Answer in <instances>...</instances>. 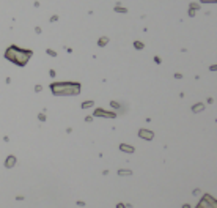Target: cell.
I'll return each mask as SVG.
<instances>
[{"label": "cell", "mask_w": 217, "mask_h": 208, "mask_svg": "<svg viewBox=\"0 0 217 208\" xmlns=\"http://www.w3.org/2000/svg\"><path fill=\"white\" fill-rule=\"evenodd\" d=\"M33 52L30 49H21L18 46H10L5 52V58L10 60L11 63L18 65V66H25L29 63V60L32 58Z\"/></svg>", "instance_id": "obj_1"}, {"label": "cell", "mask_w": 217, "mask_h": 208, "mask_svg": "<svg viewBox=\"0 0 217 208\" xmlns=\"http://www.w3.org/2000/svg\"><path fill=\"white\" fill-rule=\"evenodd\" d=\"M51 90L57 96H74L80 93V84H77V82H55L51 85Z\"/></svg>", "instance_id": "obj_2"}, {"label": "cell", "mask_w": 217, "mask_h": 208, "mask_svg": "<svg viewBox=\"0 0 217 208\" xmlns=\"http://www.w3.org/2000/svg\"><path fill=\"white\" fill-rule=\"evenodd\" d=\"M197 208H217V202L213 195H209V194H204L203 195V199L198 202V205Z\"/></svg>", "instance_id": "obj_3"}, {"label": "cell", "mask_w": 217, "mask_h": 208, "mask_svg": "<svg viewBox=\"0 0 217 208\" xmlns=\"http://www.w3.org/2000/svg\"><path fill=\"white\" fill-rule=\"evenodd\" d=\"M93 115L94 117H102V118H115L116 112H109V111H104V109H96Z\"/></svg>", "instance_id": "obj_4"}, {"label": "cell", "mask_w": 217, "mask_h": 208, "mask_svg": "<svg viewBox=\"0 0 217 208\" xmlns=\"http://www.w3.org/2000/svg\"><path fill=\"white\" fill-rule=\"evenodd\" d=\"M138 137H140V139H145V140H153L154 133H153V131H149V129L142 128V129H138Z\"/></svg>", "instance_id": "obj_5"}, {"label": "cell", "mask_w": 217, "mask_h": 208, "mask_svg": "<svg viewBox=\"0 0 217 208\" xmlns=\"http://www.w3.org/2000/svg\"><path fill=\"white\" fill-rule=\"evenodd\" d=\"M14 166H16V158L14 156H8L7 161H5V167L11 169V167H14Z\"/></svg>", "instance_id": "obj_6"}, {"label": "cell", "mask_w": 217, "mask_h": 208, "mask_svg": "<svg viewBox=\"0 0 217 208\" xmlns=\"http://www.w3.org/2000/svg\"><path fill=\"white\" fill-rule=\"evenodd\" d=\"M120 150L124 151V153H134V151H135V148H134L132 145H126V144H121V145H120Z\"/></svg>", "instance_id": "obj_7"}, {"label": "cell", "mask_w": 217, "mask_h": 208, "mask_svg": "<svg viewBox=\"0 0 217 208\" xmlns=\"http://www.w3.org/2000/svg\"><path fill=\"white\" fill-rule=\"evenodd\" d=\"M203 109H204L203 104H202V103H197V104H193V106H192V112L197 114V112H202Z\"/></svg>", "instance_id": "obj_8"}, {"label": "cell", "mask_w": 217, "mask_h": 208, "mask_svg": "<svg viewBox=\"0 0 217 208\" xmlns=\"http://www.w3.org/2000/svg\"><path fill=\"white\" fill-rule=\"evenodd\" d=\"M109 43V38L107 36H102V38H99L98 40V46H101V47H104L105 44Z\"/></svg>", "instance_id": "obj_9"}, {"label": "cell", "mask_w": 217, "mask_h": 208, "mask_svg": "<svg viewBox=\"0 0 217 208\" xmlns=\"http://www.w3.org/2000/svg\"><path fill=\"white\" fill-rule=\"evenodd\" d=\"M118 175H121V177H124V175H132V170H124V169H121V170H118Z\"/></svg>", "instance_id": "obj_10"}, {"label": "cell", "mask_w": 217, "mask_h": 208, "mask_svg": "<svg viewBox=\"0 0 217 208\" xmlns=\"http://www.w3.org/2000/svg\"><path fill=\"white\" fill-rule=\"evenodd\" d=\"M110 106H112V107H115L116 111H123V107H121V106H120V104L116 103V101H110Z\"/></svg>", "instance_id": "obj_11"}, {"label": "cell", "mask_w": 217, "mask_h": 208, "mask_svg": "<svg viewBox=\"0 0 217 208\" xmlns=\"http://www.w3.org/2000/svg\"><path fill=\"white\" fill-rule=\"evenodd\" d=\"M134 47L138 49V51H142V49L145 47V44H143V43H140V41H135V43H134Z\"/></svg>", "instance_id": "obj_12"}, {"label": "cell", "mask_w": 217, "mask_h": 208, "mask_svg": "<svg viewBox=\"0 0 217 208\" xmlns=\"http://www.w3.org/2000/svg\"><path fill=\"white\" fill-rule=\"evenodd\" d=\"M115 11H118V13H127V10L123 8V7H120V5H116V7H115Z\"/></svg>", "instance_id": "obj_13"}, {"label": "cell", "mask_w": 217, "mask_h": 208, "mask_svg": "<svg viewBox=\"0 0 217 208\" xmlns=\"http://www.w3.org/2000/svg\"><path fill=\"white\" fill-rule=\"evenodd\" d=\"M93 106V101H85L82 104V109H87V107H91Z\"/></svg>", "instance_id": "obj_14"}, {"label": "cell", "mask_w": 217, "mask_h": 208, "mask_svg": "<svg viewBox=\"0 0 217 208\" xmlns=\"http://www.w3.org/2000/svg\"><path fill=\"white\" fill-rule=\"evenodd\" d=\"M47 55H52V57H57V52H55V51H52V49H47Z\"/></svg>", "instance_id": "obj_15"}, {"label": "cell", "mask_w": 217, "mask_h": 208, "mask_svg": "<svg viewBox=\"0 0 217 208\" xmlns=\"http://www.w3.org/2000/svg\"><path fill=\"white\" fill-rule=\"evenodd\" d=\"M202 3H216V0H202Z\"/></svg>", "instance_id": "obj_16"}, {"label": "cell", "mask_w": 217, "mask_h": 208, "mask_svg": "<svg viewBox=\"0 0 217 208\" xmlns=\"http://www.w3.org/2000/svg\"><path fill=\"white\" fill-rule=\"evenodd\" d=\"M191 8H192V10H198L200 7H198V5H197V3H192V5H191Z\"/></svg>", "instance_id": "obj_17"}, {"label": "cell", "mask_w": 217, "mask_h": 208, "mask_svg": "<svg viewBox=\"0 0 217 208\" xmlns=\"http://www.w3.org/2000/svg\"><path fill=\"white\" fill-rule=\"evenodd\" d=\"M49 74H51V77H55V69H51V71H49Z\"/></svg>", "instance_id": "obj_18"}, {"label": "cell", "mask_w": 217, "mask_h": 208, "mask_svg": "<svg viewBox=\"0 0 217 208\" xmlns=\"http://www.w3.org/2000/svg\"><path fill=\"white\" fill-rule=\"evenodd\" d=\"M41 90H43L41 85H36V87H35V91H41Z\"/></svg>", "instance_id": "obj_19"}, {"label": "cell", "mask_w": 217, "mask_h": 208, "mask_svg": "<svg viewBox=\"0 0 217 208\" xmlns=\"http://www.w3.org/2000/svg\"><path fill=\"white\" fill-rule=\"evenodd\" d=\"M40 120H41V122H44V120H46V115H44V114H41V115H40Z\"/></svg>", "instance_id": "obj_20"}, {"label": "cell", "mask_w": 217, "mask_h": 208, "mask_svg": "<svg viewBox=\"0 0 217 208\" xmlns=\"http://www.w3.org/2000/svg\"><path fill=\"white\" fill-rule=\"evenodd\" d=\"M116 208H126V205L124 204H118V205H116Z\"/></svg>", "instance_id": "obj_21"}, {"label": "cell", "mask_w": 217, "mask_h": 208, "mask_svg": "<svg viewBox=\"0 0 217 208\" xmlns=\"http://www.w3.org/2000/svg\"><path fill=\"white\" fill-rule=\"evenodd\" d=\"M182 208H191V205H189V204H184V205H182Z\"/></svg>", "instance_id": "obj_22"}]
</instances>
